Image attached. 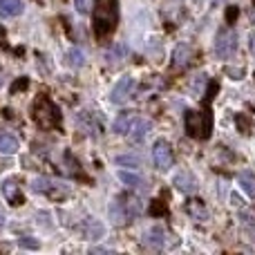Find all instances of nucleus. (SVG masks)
Instances as JSON below:
<instances>
[{
    "mask_svg": "<svg viewBox=\"0 0 255 255\" xmlns=\"http://www.w3.org/2000/svg\"><path fill=\"white\" fill-rule=\"evenodd\" d=\"M2 222H4V217H2V213H0V226H2Z\"/></svg>",
    "mask_w": 255,
    "mask_h": 255,
    "instance_id": "obj_30",
    "label": "nucleus"
},
{
    "mask_svg": "<svg viewBox=\"0 0 255 255\" xmlns=\"http://www.w3.org/2000/svg\"><path fill=\"white\" fill-rule=\"evenodd\" d=\"M117 163H119V166H128V168H139L141 159L132 157V154H121V157H117Z\"/></svg>",
    "mask_w": 255,
    "mask_h": 255,
    "instance_id": "obj_22",
    "label": "nucleus"
},
{
    "mask_svg": "<svg viewBox=\"0 0 255 255\" xmlns=\"http://www.w3.org/2000/svg\"><path fill=\"white\" fill-rule=\"evenodd\" d=\"M235 121H238V128H240V132H242V134L251 132V121L244 119V115H238V117H235Z\"/></svg>",
    "mask_w": 255,
    "mask_h": 255,
    "instance_id": "obj_24",
    "label": "nucleus"
},
{
    "mask_svg": "<svg viewBox=\"0 0 255 255\" xmlns=\"http://www.w3.org/2000/svg\"><path fill=\"white\" fill-rule=\"evenodd\" d=\"M148 130H150V121L139 119V117H136L134 124H132V128H130V132H128V136H130L132 141H143V136H145V132Z\"/></svg>",
    "mask_w": 255,
    "mask_h": 255,
    "instance_id": "obj_15",
    "label": "nucleus"
},
{
    "mask_svg": "<svg viewBox=\"0 0 255 255\" xmlns=\"http://www.w3.org/2000/svg\"><path fill=\"white\" fill-rule=\"evenodd\" d=\"M213 130V117L208 110H188L186 112V132L193 139H208Z\"/></svg>",
    "mask_w": 255,
    "mask_h": 255,
    "instance_id": "obj_3",
    "label": "nucleus"
},
{
    "mask_svg": "<svg viewBox=\"0 0 255 255\" xmlns=\"http://www.w3.org/2000/svg\"><path fill=\"white\" fill-rule=\"evenodd\" d=\"M139 213H141V202L136 197H130V195H121V197H117V202L110 204V217L117 226H126Z\"/></svg>",
    "mask_w": 255,
    "mask_h": 255,
    "instance_id": "obj_2",
    "label": "nucleus"
},
{
    "mask_svg": "<svg viewBox=\"0 0 255 255\" xmlns=\"http://www.w3.org/2000/svg\"><path fill=\"white\" fill-rule=\"evenodd\" d=\"M29 88V79H25V76H20V79L16 81V83L11 85V94H18L20 90H27Z\"/></svg>",
    "mask_w": 255,
    "mask_h": 255,
    "instance_id": "obj_25",
    "label": "nucleus"
},
{
    "mask_svg": "<svg viewBox=\"0 0 255 255\" xmlns=\"http://www.w3.org/2000/svg\"><path fill=\"white\" fill-rule=\"evenodd\" d=\"M193 56H195L193 47H190V45H186V43H179L175 47V52H172V67H175V70H184V67L190 65Z\"/></svg>",
    "mask_w": 255,
    "mask_h": 255,
    "instance_id": "obj_9",
    "label": "nucleus"
},
{
    "mask_svg": "<svg viewBox=\"0 0 255 255\" xmlns=\"http://www.w3.org/2000/svg\"><path fill=\"white\" fill-rule=\"evenodd\" d=\"M238 181H240V186H242V190L247 193V197L255 199V172H251V170L240 172Z\"/></svg>",
    "mask_w": 255,
    "mask_h": 255,
    "instance_id": "obj_16",
    "label": "nucleus"
},
{
    "mask_svg": "<svg viewBox=\"0 0 255 255\" xmlns=\"http://www.w3.org/2000/svg\"><path fill=\"white\" fill-rule=\"evenodd\" d=\"M188 213H193V215H197L199 220H204V217H206V211H204V206L199 202H193L188 206Z\"/></svg>",
    "mask_w": 255,
    "mask_h": 255,
    "instance_id": "obj_26",
    "label": "nucleus"
},
{
    "mask_svg": "<svg viewBox=\"0 0 255 255\" xmlns=\"http://www.w3.org/2000/svg\"><path fill=\"white\" fill-rule=\"evenodd\" d=\"M152 159H154V166H157L159 170H168V168L172 166V161H175V154H172V148H170V143H168L166 139L154 141V145H152Z\"/></svg>",
    "mask_w": 255,
    "mask_h": 255,
    "instance_id": "obj_7",
    "label": "nucleus"
},
{
    "mask_svg": "<svg viewBox=\"0 0 255 255\" xmlns=\"http://www.w3.org/2000/svg\"><path fill=\"white\" fill-rule=\"evenodd\" d=\"M83 231H85V238H88V240H99V238H103V233H106L103 224H99L97 220H88V222H85Z\"/></svg>",
    "mask_w": 255,
    "mask_h": 255,
    "instance_id": "obj_17",
    "label": "nucleus"
},
{
    "mask_svg": "<svg viewBox=\"0 0 255 255\" xmlns=\"http://www.w3.org/2000/svg\"><path fill=\"white\" fill-rule=\"evenodd\" d=\"M22 9H25L22 0H0V16H2V18L20 16Z\"/></svg>",
    "mask_w": 255,
    "mask_h": 255,
    "instance_id": "obj_11",
    "label": "nucleus"
},
{
    "mask_svg": "<svg viewBox=\"0 0 255 255\" xmlns=\"http://www.w3.org/2000/svg\"><path fill=\"white\" fill-rule=\"evenodd\" d=\"M31 190H34V193H43V195H47V197H52V199L65 197V195L70 193L65 186H61L58 181L49 179V177H38V179H34L31 181Z\"/></svg>",
    "mask_w": 255,
    "mask_h": 255,
    "instance_id": "obj_6",
    "label": "nucleus"
},
{
    "mask_svg": "<svg viewBox=\"0 0 255 255\" xmlns=\"http://www.w3.org/2000/svg\"><path fill=\"white\" fill-rule=\"evenodd\" d=\"M132 90H134V79L132 76H121L119 81L115 83V88H112V94H110V101L112 103H124L130 99Z\"/></svg>",
    "mask_w": 255,
    "mask_h": 255,
    "instance_id": "obj_8",
    "label": "nucleus"
},
{
    "mask_svg": "<svg viewBox=\"0 0 255 255\" xmlns=\"http://www.w3.org/2000/svg\"><path fill=\"white\" fill-rule=\"evenodd\" d=\"M74 4H76V11L79 13H88L90 7H92V0H74Z\"/></svg>",
    "mask_w": 255,
    "mask_h": 255,
    "instance_id": "obj_27",
    "label": "nucleus"
},
{
    "mask_svg": "<svg viewBox=\"0 0 255 255\" xmlns=\"http://www.w3.org/2000/svg\"><path fill=\"white\" fill-rule=\"evenodd\" d=\"M119 179L124 181L128 188H132V190H148V184H145V179H143V177H139V175H134V172L121 170L119 172Z\"/></svg>",
    "mask_w": 255,
    "mask_h": 255,
    "instance_id": "obj_13",
    "label": "nucleus"
},
{
    "mask_svg": "<svg viewBox=\"0 0 255 255\" xmlns=\"http://www.w3.org/2000/svg\"><path fill=\"white\" fill-rule=\"evenodd\" d=\"M67 63H70L72 67H81L85 63V58H83V52L81 49H70V54H67Z\"/></svg>",
    "mask_w": 255,
    "mask_h": 255,
    "instance_id": "obj_21",
    "label": "nucleus"
},
{
    "mask_svg": "<svg viewBox=\"0 0 255 255\" xmlns=\"http://www.w3.org/2000/svg\"><path fill=\"white\" fill-rule=\"evenodd\" d=\"M238 52V36L233 29H222L215 38V54L220 58H231Z\"/></svg>",
    "mask_w": 255,
    "mask_h": 255,
    "instance_id": "obj_5",
    "label": "nucleus"
},
{
    "mask_svg": "<svg viewBox=\"0 0 255 255\" xmlns=\"http://www.w3.org/2000/svg\"><path fill=\"white\" fill-rule=\"evenodd\" d=\"M119 22V0H97L94 7V34L106 38L117 29Z\"/></svg>",
    "mask_w": 255,
    "mask_h": 255,
    "instance_id": "obj_1",
    "label": "nucleus"
},
{
    "mask_svg": "<svg viewBox=\"0 0 255 255\" xmlns=\"http://www.w3.org/2000/svg\"><path fill=\"white\" fill-rule=\"evenodd\" d=\"M166 213H168V208H166V204H163L161 199H157V202H152V206H150V215L159 217V215H166Z\"/></svg>",
    "mask_w": 255,
    "mask_h": 255,
    "instance_id": "obj_23",
    "label": "nucleus"
},
{
    "mask_svg": "<svg viewBox=\"0 0 255 255\" xmlns=\"http://www.w3.org/2000/svg\"><path fill=\"white\" fill-rule=\"evenodd\" d=\"M18 150V141L13 134H0V154H13Z\"/></svg>",
    "mask_w": 255,
    "mask_h": 255,
    "instance_id": "obj_18",
    "label": "nucleus"
},
{
    "mask_svg": "<svg viewBox=\"0 0 255 255\" xmlns=\"http://www.w3.org/2000/svg\"><path fill=\"white\" fill-rule=\"evenodd\" d=\"M175 186L186 195H195L197 193V179L190 172H177L175 175Z\"/></svg>",
    "mask_w": 255,
    "mask_h": 255,
    "instance_id": "obj_10",
    "label": "nucleus"
},
{
    "mask_svg": "<svg viewBox=\"0 0 255 255\" xmlns=\"http://www.w3.org/2000/svg\"><path fill=\"white\" fill-rule=\"evenodd\" d=\"M134 119H136L134 112H121V115L115 119L112 130H115L117 134H128V132H130V128H132V124H134Z\"/></svg>",
    "mask_w": 255,
    "mask_h": 255,
    "instance_id": "obj_12",
    "label": "nucleus"
},
{
    "mask_svg": "<svg viewBox=\"0 0 255 255\" xmlns=\"http://www.w3.org/2000/svg\"><path fill=\"white\" fill-rule=\"evenodd\" d=\"M34 119H36V124H38L40 128L52 130V128H56L58 121H61V112H58V108L54 106L49 99L40 97L38 101H36V106H34Z\"/></svg>",
    "mask_w": 255,
    "mask_h": 255,
    "instance_id": "obj_4",
    "label": "nucleus"
},
{
    "mask_svg": "<svg viewBox=\"0 0 255 255\" xmlns=\"http://www.w3.org/2000/svg\"><path fill=\"white\" fill-rule=\"evenodd\" d=\"M126 56H128V45H124V43H117L115 47L108 52L110 61H121V58H126Z\"/></svg>",
    "mask_w": 255,
    "mask_h": 255,
    "instance_id": "obj_20",
    "label": "nucleus"
},
{
    "mask_svg": "<svg viewBox=\"0 0 255 255\" xmlns=\"http://www.w3.org/2000/svg\"><path fill=\"white\" fill-rule=\"evenodd\" d=\"M18 244H20L22 249H38V242H36V240H29V238H20Z\"/></svg>",
    "mask_w": 255,
    "mask_h": 255,
    "instance_id": "obj_28",
    "label": "nucleus"
},
{
    "mask_svg": "<svg viewBox=\"0 0 255 255\" xmlns=\"http://www.w3.org/2000/svg\"><path fill=\"white\" fill-rule=\"evenodd\" d=\"M0 190H2V195L7 197V202H11L13 206H18L20 204V195H18V184L13 179H4L2 186H0Z\"/></svg>",
    "mask_w": 255,
    "mask_h": 255,
    "instance_id": "obj_14",
    "label": "nucleus"
},
{
    "mask_svg": "<svg viewBox=\"0 0 255 255\" xmlns=\"http://www.w3.org/2000/svg\"><path fill=\"white\" fill-rule=\"evenodd\" d=\"M163 231L161 229H150L148 233H145V240L143 242L148 244V247H154V249H161L163 247Z\"/></svg>",
    "mask_w": 255,
    "mask_h": 255,
    "instance_id": "obj_19",
    "label": "nucleus"
},
{
    "mask_svg": "<svg viewBox=\"0 0 255 255\" xmlns=\"http://www.w3.org/2000/svg\"><path fill=\"white\" fill-rule=\"evenodd\" d=\"M235 18H238V9H235V7H231L229 11H226V20H229V22H233Z\"/></svg>",
    "mask_w": 255,
    "mask_h": 255,
    "instance_id": "obj_29",
    "label": "nucleus"
}]
</instances>
